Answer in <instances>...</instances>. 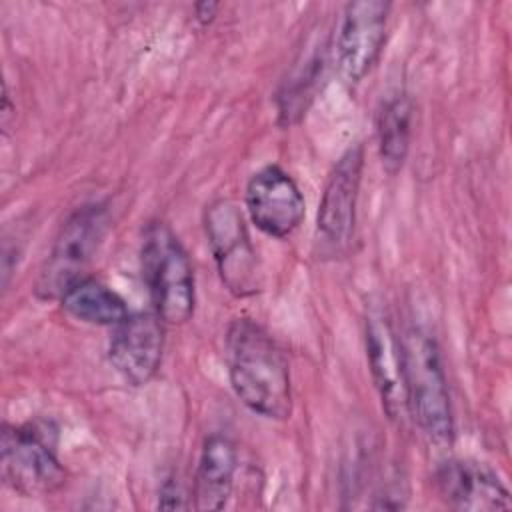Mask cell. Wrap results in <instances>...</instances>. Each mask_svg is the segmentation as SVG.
<instances>
[{
  "label": "cell",
  "mask_w": 512,
  "mask_h": 512,
  "mask_svg": "<svg viewBox=\"0 0 512 512\" xmlns=\"http://www.w3.org/2000/svg\"><path fill=\"white\" fill-rule=\"evenodd\" d=\"M324 70V52L320 46L312 48L288 74L276 94V108L280 122L290 126L298 122L314 98L318 80L322 78Z\"/></svg>",
  "instance_id": "cell-16"
},
{
  "label": "cell",
  "mask_w": 512,
  "mask_h": 512,
  "mask_svg": "<svg viewBox=\"0 0 512 512\" xmlns=\"http://www.w3.org/2000/svg\"><path fill=\"white\" fill-rule=\"evenodd\" d=\"M390 2L346 4L336 34V64L348 84H358L378 62L388 28Z\"/></svg>",
  "instance_id": "cell-8"
},
{
  "label": "cell",
  "mask_w": 512,
  "mask_h": 512,
  "mask_svg": "<svg viewBox=\"0 0 512 512\" xmlns=\"http://www.w3.org/2000/svg\"><path fill=\"white\" fill-rule=\"evenodd\" d=\"M164 352V326L156 312L128 314L114 326L108 342V360L114 370L132 386L148 384Z\"/></svg>",
  "instance_id": "cell-10"
},
{
  "label": "cell",
  "mask_w": 512,
  "mask_h": 512,
  "mask_svg": "<svg viewBox=\"0 0 512 512\" xmlns=\"http://www.w3.org/2000/svg\"><path fill=\"white\" fill-rule=\"evenodd\" d=\"M364 340L372 382L382 408L390 420L404 422L408 418V400L402 346L388 314L382 308H370L366 314Z\"/></svg>",
  "instance_id": "cell-11"
},
{
  "label": "cell",
  "mask_w": 512,
  "mask_h": 512,
  "mask_svg": "<svg viewBox=\"0 0 512 512\" xmlns=\"http://www.w3.org/2000/svg\"><path fill=\"white\" fill-rule=\"evenodd\" d=\"M408 416L430 444L446 446L454 438V414L436 340L420 326L400 336Z\"/></svg>",
  "instance_id": "cell-2"
},
{
  "label": "cell",
  "mask_w": 512,
  "mask_h": 512,
  "mask_svg": "<svg viewBox=\"0 0 512 512\" xmlns=\"http://www.w3.org/2000/svg\"><path fill=\"white\" fill-rule=\"evenodd\" d=\"M244 200L252 224L272 238L290 236L306 212V202L296 180L276 164L252 174Z\"/></svg>",
  "instance_id": "cell-9"
},
{
  "label": "cell",
  "mask_w": 512,
  "mask_h": 512,
  "mask_svg": "<svg viewBox=\"0 0 512 512\" xmlns=\"http://www.w3.org/2000/svg\"><path fill=\"white\" fill-rule=\"evenodd\" d=\"M140 264L150 302L162 322H188L196 306L194 270L180 238L166 222L154 220L144 228Z\"/></svg>",
  "instance_id": "cell-3"
},
{
  "label": "cell",
  "mask_w": 512,
  "mask_h": 512,
  "mask_svg": "<svg viewBox=\"0 0 512 512\" xmlns=\"http://www.w3.org/2000/svg\"><path fill=\"white\" fill-rule=\"evenodd\" d=\"M108 222L106 202L82 204L66 218L38 274L34 286L38 298L60 300L70 286L86 276L84 272L104 240Z\"/></svg>",
  "instance_id": "cell-4"
},
{
  "label": "cell",
  "mask_w": 512,
  "mask_h": 512,
  "mask_svg": "<svg viewBox=\"0 0 512 512\" xmlns=\"http://www.w3.org/2000/svg\"><path fill=\"white\" fill-rule=\"evenodd\" d=\"M0 468L4 482L28 498L52 494L66 482L54 450V430L42 424H4Z\"/></svg>",
  "instance_id": "cell-5"
},
{
  "label": "cell",
  "mask_w": 512,
  "mask_h": 512,
  "mask_svg": "<svg viewBox=\"0 0 512 512\" xmlns=\"http://www.w3.org/2000/svg\"><path fill=\"white\" fill-rule=\"evenodd\" d=\"M436 490L454 510H510L512 498L500 476L478 460L454 458L436 470Z\"/></svg>",
  "instance_id": "cell-12"
},
{
  "label": "cell",
  "mask_w": 512,
  "mask_h": 512,
  "mask_svg": "<svg viewBox=\"0 0 512 512\" xmlns=\"http://www.w3.org/2000/svg\"><path fill=\"white\" fill-rule=\"evenodd\" d=\"M216 12H218V4H216V2H208V0H204V2L194 4V18H196L202 26L210 24V22L214 20Z\"/></svg>",
  "instance_id": "cell-18"
},
{
  "label": "cell",
  "mask_w": 512,
  "mask_h": 512,
  "mask_svg": "<svg viewBox=\"0 0 512 512\" xmlns=\"http://www.w3.org/2000/svg\"><path fill=\"white\" fill-rule=\"evenodd\" d=\"M414 104L406 92H394L382 100L376 114V138L382 168L388 174L402 170L412 138Z\"/></svg>",
  "instance_id": "cell-14"
},
{
  "label": "cell",
  "mask_w": 512,
  "mask_h": 512,
  "mask_svg": "<svg viewBox=\"0 0 512 512\" xmlns=\"http://www.w3.org/2000/svg\"><path fill=\"white\" fill-rule=\"evenodd\" d=\"M364 168V148L350 146L334 164L316 214V242L326 256L348 250L356 230V210Z\"/></svg>",
  "instance_id": "cell-7"
},
{
  "label": "cell",
  "mask_w": 512,
  "mask_h": 512,
  "mask_svg": "<svg viewBox=\"0 0 512 512\" xmlns=\"http://www.w3.org/2000/svg\"><path fill=\"white\" fill-rule=\"evenodd\" d=\"M60 304L72 318L94 326L114 328L130 314L118 292L90 276H84L74 286H70L62 294Z\"/></svg>",
  "instance_id": "cell-15"
},
{
  "label": "cell",
  "mask_w": 512,
  "mask_h": 512,
  "mask_svg": "<svg viewBox=\"0 0 512 512\" xmlns=\"http://www.w3.org/2000/svg\"><path fill=\"white\" fill-rule=\"evenodd\" d=\"M158 506L160 508H168V510H174V508H186V492L180 484L178 478L170 476L164 480V484L160 486V496H158Z\"/></svg>",
  "instance_id": "cell-17"
},
{
  "label": "cell",
  "mask_w": 512,
  "mask_h": 512,
  "mask_svg": "<svg viewBox=\"0 0 512 512\" xmlns=\"http://www.w3.org/2000/svg\"><path fill=\"white\" fill-rule=\"evenodd\" d=\"M236 470V444L222 432L206 436L194 474V506L198 510H222L232 494Z\"/></svg>",
  "instance_id": "cell-13"
},
{
  "label": "cell",
  "mask_w": 512,
  "mask_h": 512,
  "mask_svg": "<svg viewBox=\"0 0 512 512\" xmlns=\"http://www.w3.org/2000/svg\"><path fill=\"white\" fill-rule=\"evenodd\" d=\"M204 230L226 290L234 296L256 294L260 268L240 208L232 200L212 202L204 212Z\"/></svg>",
  "instance_id": "cell-6"
},
{
  "label": "cell",
  "mask_w": 512,
  "mask_h": 512,
  "mask_svg": "<svg viewBox=\"0 0 512 512\" xmlns=\"http://www.w3.org/2000/svg\"><path fill=\"white\" fill-rule=\"evenodd\" d=\"M226 366L230 386L248 410L270 420L290 418L288 360L266 328L250 318H236L226 332Z\"/></svg>",
  "instance_id": "cell-1"
}]
</instances>
